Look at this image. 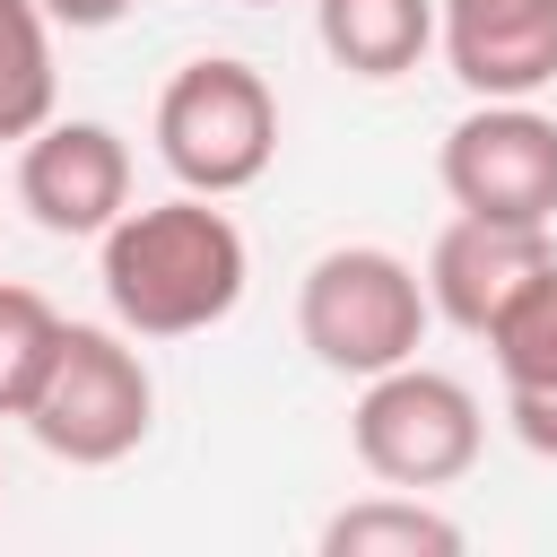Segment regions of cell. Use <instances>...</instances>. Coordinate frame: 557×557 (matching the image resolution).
<instances>
[{
  "instance_id": "cell-1",
  "label": "cell",
  "mask_w": 557,
  "mask_h": 557,
  "mask_svg": "<svg viewBox=\"0 0 557 557\" xmlns=\"http://www.w3.org/2000/svg\"><path fill=\"white\" fill-rule=\"evenodd\" d=\"M96 244H104L96 252L104 305H113V322L131 339H191V331L226 322L244 305V278H252L244 226L209 191H174V200L122 209Z\"/></svg>"
},
{
  "instance_id": "cell-2",
  "label": "cell",
  "mask_w": 557,
  "mask_h": 557,
  "mask_svg": "<svg viewBox=\"0 0 557 557\" xmlns=\"http://www.w3.org/2000/svg\"><path fill=\"white\" fill-rule=\"evenodd\" d=\"M426 322H435L426 278L400 252H383V244H331L296 278V339L331 374H357L366 383V374L418 357Z\"/></svg>"
},
{
  "instance_id": "cell-3",
  "label": "cell",
  "mask_w": 557,
  "mask_h": 557,
  "mask_svg": "<svg viewBox=\"0 0 557 557\" xmlns=\"http://www.w3.org/2000/svg\"><path fill=\"white\" fill-rule=\"evenodd\" d=\"M26 426L70 470H104V461L139 453L148 426H157V374L131 348V331L122 322L113 331L104 322H61V348H52V374L26 409Z\"/></svg>"
},
{
  "instance_id": "cell-4",
  "label": "cell",
  "mask_w": 557,
  "mask_h": 557,
  "mask_svg": "<svg viewBox=\"0 0 557 557\" xmlns=\"http://www.w3.org/2000/svg\"><path fill=\"white\" fill-rule=\"evenodd\" d=\"M157 157L183 191H244L270 174L278 157V96L252 61L235 52H209V61H183L157 96Z\"/></svg>"
},
{
  "instance_id": "cell-5",
  "label": "cell",
  "mask_w": 557,
  "mask_h": 557,
  "mask_svg": "<svg viewBox=\"0 0 557 557\" xmlns=\"http://www.w3.org/2000/svg\"><path fill=\"white\" fill-rule=\"evenodd\" d=\"M348 444L383 487H418L426 496V487L470 479V461L487 444V409H479V392L461 374L400 357V366L366 374V392L348 409Z\"/></svg>"
},
{
  "instance_id": "cell-6",
  "label": "cell",
  "mask_w": 557,
  "mask_h": 557,
  "mask_svg": "<svg viewBox=\"0 0 557 557\" xmlns=\"http://www.w3.org/2000/svg\"><path fill=\"white\" fill-rule=\"evenodd\" d=\"M435 174H444V200L461 218L557 226V122L531 96H479L444 131Z\"/></svg>"
},
{
  "instance_id": "cell-7",
  "label": "cell",
  "mask_w": 557,
  "mask_h": 557,
  "mask_svg": "<svg viewBox=\"0 0 557 557\" xmlns=\"http://www.w3.org/2000/svg\"><path fill=\"white\" fill-rule=\"evenodd\" d=\"M17 209L44 235H104L131 209V148L113 122H44L17 139Z\"/></svg>"
},
{
  "instance_id": "cell-8",
  "label": "cell",
  "mask_w": 557,
  "mask_h": 557,
  "mask_svg": "<svg viewBox=\"0 0 557 557\" xmlns=\"http://www.w3.org/2000/svg\"><path fill=\"white\" fill-rule=\"evenodd\" d=\"M540 270H557V235H548V226L453 218V226L435 235V252H426V305H435L453 331L487 339V331H496V313H505Z\"/></svg>"
},
{
  "instance_id": "cell-9",
  "label": "cell",
  "mask_w": 557,
  "mask_h": 557,
  "mask_svg": "<svg viewBox=\"0 0 557 557\" xmlns=\"http://www.w3.org/2000/svg\"><path fill=\"white\" fill-rule=\"evenodd\" d=\"M435 44L470 96H540L557 78V0H435Z\"/></svg>"
},
{
  "instance_id": "cell-10",
  "label": "cell",
  "mask_w": 557,
  "mask_h": 557,
  "mask_svg": "<svg viewBox=\"0 0 557 557\" xmlns=\"http://www.w3.org/2000/svg\"><path fill=\"white\" fill-rule=\"evenodd\" d=\"M487 357H496L513 435H522L540 461H557V270H540V278L496 313Z\"/></svg>"
},
{
  "instance_id": "cell-11",
  "label": "cell",
  "mask_w": 557,
  "mask_h": 557,
  "mask_svg": "<svg viewBox=\"0 0 557 557\" xmlns=\"http://www.w3.org/2000/svg\"><path fill=\"white\" fill-rule=\"evenodd\" d=\"M313 35L348 78L383 87V78H409L426 61L435 0H313Z\"/></svg>"
},
{
  "instance_id": "cell-12",
  "label": "cell",
  "mask_w": 557,
  "mask_h": 557,
  "mask_svg": "<svg viewBox=\"0 0 557 557\" xmlns=\"http://www.w3.org/2000/svg\"><path fill=\"white\" fill-rule=\"evenodd\" d=\"M322 557H461V522L435 513L418 487H383L322 522Z\"/></svg>"
},
{
  "instance_id": "cell-13",
  "label": "cell",
  "mask_w": 557,
  "mask_h": 557,
  "mask_svg": "<svg viewBox=\"0 0 557 557\" xmlns=\"http://www.w3.org/2000/svg\"><path fill=\"white\" fill-rule=\"evenodd\" d=\"M52 17L44 0H0V139H35L52 122Z\"/></svg>"
},
{
  "instance_id": "cell-14",
  "label": "cell",
  "mask_w": 557,
  "mask_h": 557,
  "mask_svg": "<svg viewBox=\"0 0 557 557\" xmlns=\"http://www.w3.org/2000/svg\"><path fill=\"white\" fill-rule=\"evenodd\" d=\"M52 348H61V313L44 287H17L0 278V418H26L44 374H52Z\"/></svg>"
},
{
  "instance_id": "cell-15",
  "label": "cell",
  "mask_w": 557,
  "mask_h": 557,
  "mask_svg": "<svg viewBox=\"0 0 557 557\" xmlns=\"http://www.w3.org/2000/svg\"><path fill=\"white\" fill-rule=\"evenodd\" d=\"M139 0H44V17L52 26H70V35H104V26H122Z\"/></svg>"
},
{
  "instance_id": "cell-16",
  "label": "cell",
  "mask_w": 557,
  "mask_h": 557,
  "mask_svg": "<svg viewBox=\"0 0 557 557\" xmlns=\"http://www.w3.org/2000/svg\"><path fill=\"white\" fill-rule=\"evenodd\" d=\"M244 9H270V0H244Z\"/></svg>"
}]
</instances>
